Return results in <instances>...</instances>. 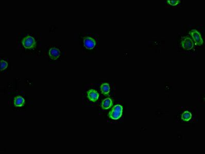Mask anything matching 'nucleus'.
Returning a JSON list of instances; mask_svg holds the SVG:
<instances>
[{"label": "nucleus", "instance_id": "obj_8", "mask_svg": "<svg viewBox=\"0 0 205 154\" xmlns=\"http://www.w3.org/2000/svg\"><path fill=\"white\" fill-rule=\"evenodd\" d=\"M14 104L16 107H22L24 104H25V100L24 98L20 96H19L15 98L14 101Z\"/></svg>", "mask_w": 205, "mask_h": 154}, {"label": "nucleus", "instance_id": "obj_13", "mask_svg": "<svg viewBox=\"0 0 205 154\" xmlns=\"http://www.w3.org/2000/svg\"><path fill=\"white\" fill-rule=\"evenodd\" d=\"M167 2L169 4L171 5L172 6H175L179 3L180 2V1H168Z\"/></svg>", "mask_w": 205, "mask_h": 154}, {"label": "nucleus", "instance_id": "obj_4", "mask_svg": "<svg viewBox=\"0 0 205 154\" xmlns=\"http://www.w3.org/2000/svg\"><path fill=\"white\" fill-rule=\"evenodd\" d=\"M190 34L193 39L194 41L196 43V45L201 46L203 44V38H202L200 34L196 30H192L191 31H190Z\"/></svg>", "mask_w": 205, "mask_h": 154}, {"label": "nucleus", "instance_id": "obj_10", "mask_svg": "<svg viewBox=\"0 0 205 154\" xmlns=\"http://www.w3.org/2000/svg\"><path fill=\"white\" fill-rule=\"evenodd\" d=\"M102 93L104 95H108L110 92V86L108 83H104L100 86Z\"/></svg>", "mask_w": 205, "mask_h": 154}, {"label": "nucleus", "instance_id": "obj_5", "mask_svg": "<svg viewBox=\"0 0 205 154\" xmlns=\"http://www.w3.org/2000/svg\"><path fill=\"white\" fill-rule=\"evenodd\" d=\"M87 96L90 101L92 102H96V101L98 100L99 94L96 90L92 89L88 91Z\"/></svg>", "mask_w": 205, "mask_h": 154}, {"label": "nucleus", "instance_id": "obj_3", "mask_svg": "<svg viewBox=\"0 0 205 154\" xmlns=\"http://www.w3.org/2000/svg\"><path fill=\"white\" fill-rule=\"evenodd\" d=\"M181 45L185 50H191L193 47V42L191 38L188 36L182 38Z\"/></svg>", "mask_w": 205, "mask_h": 154}, {"label": "nucleus", "instance_id": "obj_12", "mask_svg": "<svg viewBox=\"0 0 205 154\" xmlns=\"http://www.w3.org/2000/svg\"><path fill=\"white\" fill-rule=\"evenodd\" d=\"M7 65L8 64L7 62L2 60L1 62V70H4L5 68H7Z\"/></svg>", "mask_w": 205, "mask_h": 154}, {"label": "nucleus", "instance_id": "obj_7", "mask_svg": "<svg viewBox=\"0 0 205 154\" xmlns=\"http://www.w3.org/2000/svg\"><path fill=\"white\" fill-rule=\"evenodd\" d=\"M60 54V52L58 49L55 48H52L49 50V56L51 58L56 60L59 58Z\"/></svg>", "mask_w": 205, "mask_h": 154}, {"label": "nucleus", "instance_id": "obj_1", "mask_svg": "<svg viewBox=\"0 0 205 154\" xmlns=\"http://www.w3.org/2000/svg\"><path fill=\"white\" fill-rule=\"evenodd\" d=\"M123 113V107L121 105H116L113 107L112 112L110 113L109 116L114 120H117L121 118Z\"/></svg>", "mask_w": 205, "mask_h": 154}, {"label": "nucleus", "instance_id": "obj_2", "mask_svg": "<svg viewBox=\"0 0 205 154\" xmlns=\"http://www.w3.org/2000/svg\"><path fill=\"white\" fill-rule=\"evenodd\" d=\"M22 45L25 48L32 49L36 46V41L35 38L32 36H26L22 40Z\"/></svg>", "mask_w": 205, "mask_h": 154}, {"label": "nucleus", "instance_id": "obj_11", "mask_svg": "<svg viewBox=\"0 0 205 154\" xmlns=\"http://www.w3.org/2000/svg\"><path fill=\"white\" fill-rule=\"evenodd\" d=\"M192 118V114L189 111H186L182 113L181 119L184 121H189Z\"/></svg>", "mask_w": 205, "mask_h": 154}, {"label": "nucleus", "instance_id": "obj_9", "mask_svg": "<svg viewBox=\"0 0 205 154\" xmlns=\"http://www.w3.org/2000/svg\"><path fill=\"white\" fill-rule=\"evenodd\" d=\"M112 100L110 98H107V99H105V100L102 101V107L104 109H109L110 107H112Z\"/></svg>", "mask_w": 205, "mask_h": 154}, {"label": "nucleus", "instance_id": "obj_6", "mask_svg": "<svg viewBox=\"0 0 205 154\" xmlns=\"http://www.w3.org/2000/svg\"><path fill=\"white\" fill-rule=\"evenodd\" d=\"M96 45V41L93 38H91L90 37H87L84 39V45L86 47L91 50Z\"/></svg>", "mask_w": 205, "mask_h": 154}]
</instances>
